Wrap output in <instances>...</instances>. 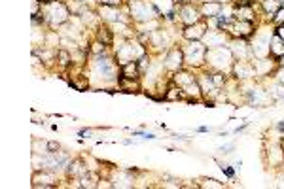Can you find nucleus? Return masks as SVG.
Listing matches in <instances>:
<instances>
[{
  "mask_svg": "<svg viewBox=\"0 0 284 189\" xmlns=\"http://www.w3.org/2000/svg\"><path fill=\"white\" fill-rule=\"evenodd\" d=\"M48 148H50L51 152H55V150H59V144H55V142H50V144H48Z\"/></svg>",
  "mask_w": 284,
  "mask_h": 189,
  "instance_id": "4be33fe9",
  "label": "nucleus"
},
{
  "mask_svg": "<svg viewBox=\"0 0 284 189\" xmlns=\"http://www.w3.org/2000/svg\"><path fill=\"white\" fill-rule=\"evenodd\" d=\"M184 63V53L180 50H173L167 55V61H165V68L169 70H178Z\"/></svg>",
  "mask_w": 284,
  "mask_h": 189,
  "instance_id": "f03ea898",
  "label": "nucleus"
},
{
  "mask_svg": "<svg viewBox=\"0 0 284 189\" xmlns=\"http://www.w3.org/2000/svg\"><path fill=\"white\" fill-rule=\"evenodd\" d=\"M277 76H278V80H280V81H282V83H284V68H280V70H278Z\"/></svg>",
  "mask_w": 284,
  "mask_h": 189,
  "instance_id": "5701e85b",
  "label": "nucleus"
},
{
  "mask_svg": "<svg viewBox=\"0 0 284 189\" xmlns=\"http://www.w3.org/2000/svg\"><path fill=\"white\" fill-rule=\"evenodd\" d=\"M277 127H278V129H280V131H284V121H280V123H278Z\"/></svg>",
  "mask_w": 284,
  "mask_h": 189,
  "instance_id": "b1692460",
  "label": "nucleus"
},
{
  "mask_svg": "<svg viewBox=\"0 0 284 189\" xmlns=\"http://www.w3.org/2000/svg\"><path fill=\"white\" fill-rule=\"evenodd\" d=\"M99 40H101L104 45L112 44V34H110V30L106 29V27H101V30H99Z\"/></svg>",
  "mask_w": 284,
  "mask_h": 189,
  "instance_id": "ddd939ff",
  "label": "nucleus"
},
{
  "mask_svg": "<svg viewBox=\"0 0 284 189\" xmlns=\"http://www.w3.org/2000/svg\"><path fill=\"white\" fill-rule=\"evenodd\" d=\"M220 10H222V4L220 2H211V4H203V14L209 17H216V15H220Z\"/></svg>",
  "mask_w": 284,
  "mask_h": 189,
  "instance_id": "1a4fd4ad",
  "label": "nucleus"
},
{
  "mask_svg": "<svg viewBox=\"0 0 284 189\" xmlns=\"http://www.w3.org/2000/svg\"><path fill=\"white\" fill-rule=\"evenodd\" d=\"M169 91H171V93L165 94V99H167V101H176V99H180V97H182V93H180V87H178V89L171 87Z\"/></svg>",
  "mask_w": 284,
  "mask_h": 189,
  "instance_id": "4468645a",
  "label": "nucleus"
},
{
  "mask_svg": "<svg viewBox=\"0 0 284 189\" xmlns=\"http://www.w3.org/2000/svg\"><path fill=\"white\" fill-rule=\"evenodd\" d=\"M273 19H275V23H278V25H282V21H284V8H280V10H278L277 15H275Z\"/></svg>",
  "mask_w": 284,
  "mask_h": 189,
  "instance_id": "f3484780",
  "label": "nucleus"
},
{
  "mask_svg": "<svg viewBox=\"0 0 284 189\" xmlns=\"http://www.w3.org/2000/svg\"><path fill=\"white\" fill-rule=\"evenodd\" d=\"M102 48H104V44H101V42H97V44H93V51H95V53H101Z\"/></svg>",
  "mask_w": 284,
  "mask_h": 189,
  "instance_id": "aec40b11",
  "label": "nucleus"
},
{
  "mask_svg": "<svg viewBox=\"0 0 284 189\" xmlns=\"http://www.w3.org/2000/svg\"><path fill=\"white\" fill-rule=\"evenodd\" d=\"M146 65H148V57H146V55H142V57H140V63H139V68H140V72H144Z\"/></svg>",
  "mask_w": 284,
  "mask_h": 189,
  "instance_id": "6ab92c4d",
  "label": "nucleus"
},
{
  "mask_svg": "<svg viewBox=\"0 0 284 189\" xmlns=\"http://www.w3.org/2000/svg\"><path fill=\"white\" fill-rule=\"evenodd\" d=\"M186 25H195V23H199V15H197V10L193 6H189V4H186V6H182V17H180Z\"/></svg>",
  "mask_w": 284,
  "mask_h": 189,
  "instance_id": "39448f33",
  "label": "nucleus"
},
{
  "mask_svg": "<svg viewBox=\"0 0 284 189\" xmlns=\"http://www.w3.org/2000/svg\"><path fill=\"white\" fill-rule=\"evenodd\" d=\"M263 8L271 12V14H277L278 10H280V2L278 0H263Z\"/></svg>",
  "mask_w": 284,
  "mask_h": 189,
  "instance_id": "f8f14e48",
  "label": "nucleus"
},
{
  "mask_svg": "<svg viewBox=\"0 0 284 189\" xmlns=\"http://www.w3.org/2000/svg\"><path fill=\"white\" fill-rule=\"evenodd\" d=\"M42 2H50V0H42Z\"/></svg>",
  "mask_w": 284,
  "mask_h": 189,
  "instance_id": "a878e982",
  "label": "nucleus"
},
{
  "mask_svg": "<svg viewBox=\"0 0 284 189\" xmlns=\"http://www.w3.org/2000/svg\"><path fill=\"white\" fill-rule=\"evenodd\" d=\"M59 57H61V65H68V53L66 51H59Z\"/></svg>",
  "mask_w": 284,
  "mask_h": 189,
  "instance_id": "a211bd4d",
  "label": "nucleus"
},
{
  "mask_svg": "<svg viewBox=\"0 0 284 189\" xmlns=\"http://www.w3.org/2000/svg\"><path fill=\"white\" fill-rule=\"evenodd\" d=\"M227 30L237 38H248L252 34L254 27H252V21H239V19H235V21L227 25Z\"/></svg>",
  "mask_w": 284,
  "mask_h": 189,
  "instance_id": "f257e3e1",
  "label": "nucleus"
},
{
  "mask_svg": "<svg viewBox=\"0 0 284 189\" xmlns=\"http://www.w3.org/2000/svg\"><path fill=\"white\" fill-rule=\"evenodd\" d=\"M97 2L102 6H119L121 4V0H97Z\"/></svg>",
  "mask_w": 284,
  "mask_h": 189,
  "instance_id": "dca6fc26",
  "label": "nucleus"
},
{
  "mask_svg": "<svg viewBox=\"0 0 284 189\" xmlns=\"http://www.w3.org/2000/svg\"><path fill=\"white\" fill-rule=\"evenodd\" d=\"M70 174L72 176H86L88 174V167H84L82 161H76L74 165H70Z\"/></svg>",
  "mask_w": 284,
  "mask_h": 189,
  "instance_id": "9b49d317",
  "label": "nucleus"
},
{
  "mask_svg": "<svg viewBox=\"0 0 284 189\" xmlns=\"http://www.w3.org/2000/svg\"><path fill=\"white\" fill-rule=\"evenodd\" d=\"M119 83H121V87H124V91H127V93H133V89H139V83H137V80H133V78H119Z\"/></svg>",
  "mask_w": 284,
  "mask_h": 189,
  "instance_id": "9d476101",
  "label": "nucleus"
},
{
  "mask_svg": "<svg viewBox=\"0 0 284 189\" xmlns=\"http://www.w3.org/2000/svg\"><path fill=\"white\" fill-rule=\"evenodd\" d=\"M131 10L133 14L137 15L139 19H148V17H152V6H148V2H140V0H135V2H131Z\"/></svg>",
  "mask_w": 284,
  "mask_h": 189,
  "instance_id": "7ed1b4c3",
  "label": "nucleus"
},
{
  "mask_svg": "<svg viewBox=\"0 0 284 189\" xmlns=\"http://www.w3.org/2000/svg\"><path fill=\"white\" fill-rule=\"evenodd\" d=\"M212 2H220V0H212Z\"/></svg>",
  "mask_w": 284,
  "mask_h": 189,
  "instance_id": "393cba45",
  "label": "nucleus"
},
{
  "mask_svg": "<svg viewBox=\"0 0 284 189\" xmlns=\"http://www.w3.org/2000/svg\"><path fill=\"white\" fill-rule=\"evenodd\" d=\"M139 74H140V68H139V63H137V61L125 63L124 68H121V76H124V78H133V80H137Z\"/></svg>",
  "mask_w": 284,
  "mask_h": 189,
  "instance_id": "6e6552de",
  "label": "nucleus"
},
{
  "mask_svg": "<svg viewBox=\"0 0 284 189\" xmlns=\"http://www.w3.org/2000/svg\"><path fill=\"white\" fill-rule=\"evenodd\" d=\"M205 27L203 23H195V25H188L186 30H184V36L188 38V40H199V38L205 36Z\"/></svg>",
  "mask_w": 284,
  "mask_h": 189,
  "instance_id": "20e7f679",
  "label": "nucleus"
},
{
  "mask_svg": "<svg viewBox=\"0 0 284 189\" xmlns=\"http://www.w3.org/2000/svg\"><path fill=\"white\" fill-rule=\"evenodd\" d=\"M275 34H278V36L282 38V42H284V25H278V29H277V32Z\"/></svg>",
  "mask_w": 284,
  "mask_h": 189,
  "instance_id": "412c9836",
  "label": "nucleus"
},
{
  "mask_svg": "<svg viewBox=\"0 0 284 189\" xmlns=\"http://www.w3.org/2000/svg\"><path fill=\"white\" fill-rule=\"evenodd\" d=\"M70 85H72L74 89H78V91H84V89H88V80L86 78H82L80 81H70Z\"/></svg>",
  "mask_w": 284,
  "mask_h": 189,
  "instance_id": "2eb2a0df",
  "label": "nucleus"
},
{
  "mask_svg": "<svg viewBox=\"0 0 284 189\" xmlns=\"http://www.w3.org/2000/svg\"><path fill=\"white\" fill-rule=\"evenodd\" d=\"M269 51H271V55L273 57H284V42H282V38L278 36V34H275L273 36V40H271V45H269Z\"/></svg>",
  "mask_w": 284,
  "mask_h": 189,
  "instance_id": "0eeeda50",
  "label": "nucleus"
},
{
  "mask_svg": "<svg viewBox=\"0 0 284 189\" xmlns=\"http://www.w3.org/2000/svg\"><path fill=\"white\" fill-rule=\"evenodd\" d=\"M235 17H237L239 21H252V19H254L252 6H248V4H239V6L235 8Z\"/></svg>",
  "mask_w": 284,
  "mask_h": 189,
  "instance_id": "423d86ee",
  "label": "nucleus"
}]
</instances>
